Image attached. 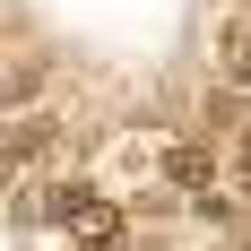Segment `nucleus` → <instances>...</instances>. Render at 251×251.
I'll use <instances>...</instances> for the list:
<instances>
[{
  "label": "nucleus",
  "mask_w": 251,
  "mask_h": 251,
  "mask_svg": "<svg viewBox=\"0 0 251 251\" xmlns=\"http://www.w3.org/2000/svg\"><path fill=\"white\" fill-rule=\"evenodd\" d=\"M234 165H243V191H251V122H243V139H234Z\"/></svg>",
  "instance_id": "nucleus-4"
},
{
  "label": "nucleus",
  "mask_w": 251,
  "mask_h": 251,
  "mask_svg": "<svg viewBox=\"0 0 251 251\" xmlns=\"http://www.w3.org/2000/svg\"><path fill=\"white\" fill-rule=\"evenodd\" d=\"M208 148H191V139H165V191H182V200H208Z\"/></svg>",
  "instance_id": "nucleus-2"
},
{
  "label": "nucleus",
  "mask_w": 251,
  "mask_h": 251,
  "mask_svg": "<svg viewBox=\"0 0 251 251\" xmlns=\"http://www.w3.org/2000/svg\"><path fill=\"white\" fill-rule=\"evenodd\" d=\"M52 217L70 226L78 251H122V208L96 200V191H61V200H52Z\"/></svg>",
  "instance_id": "nucleus-1"
},
{
  "label": "nucleus",
  "mask_w": 251,
  "mask_h": 251,
  "mask_svg": "<svg viewBox=\"0 0 251 251\" xmlns=\"http://www.w3.org/2000/svg\"><path fill=\"white\" fill-rule=\"evenodd\" d=\"M217 70H226V78H251V9L217 18Z\"/></svg>",
  "instance_id": "nucleus-3"
}]
</instances>
